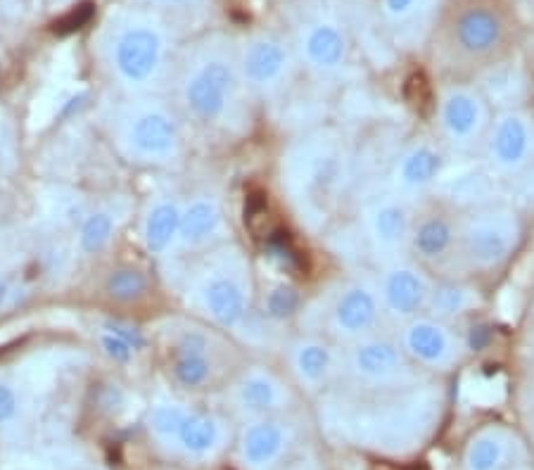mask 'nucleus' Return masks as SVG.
<instances>
[{
    "mask_svg": "<svg viewBox=\"0 0 534 470\" xmlns=\"http://www.w3.org/2000/svg\"><path fill=\"white\" fill-rule=\"evenodd\" d=\"M285 364L292 383L307 392H321L342 373V347L326 333H300L288 342Z\"/></svg>",
    "mask_w": 534,
    "mask_h": 470,
    "instance_id": "obj_20",
    "label": "nucleus"
},
{
    "mask_svg": "<svg viewBox=\"0 0 534 470\" xmlns=\"http://www.w3.org/2000/svg\"><path fill=\"white\" fill-rule=\"evenodd\" d=\"M226 231L224 205L214 195L202 193L183 202L181 231H178V245L186 252L214 250L221 243Z\"/></svg>",
    "mask_w": 534,
    "mask_h": 470,
    "instance_id": "obj_23",
    "label": "nucleus"
},
{
    "mask_svg": "<svg viewBox=\"0 0 534 470\" xmlns=\"http://www.w3.org/2000/svg\"><path fill=\"white\" fill-rule=\"evenodd\" d=\"M283 186L302 219L321 226L333 217L349 186V152L330 131L309 133L283 157Z\"/></svg>",
    "mask_w": 534,
    "mask_h": 470,
    "instance_id": "obj_1",
    "label": "nucleus"
},
{
    "mask_svg": "<svg viewBox=\"0 0 534 470\" xmlns=\"http://www.w3.org/2000/svg\"><path fill=\"white\" fill-rule=\"evenodd\" d=\"M150 292V278L148 273L138 266H119L107 276V295L112 300L131 304L143 300Z\"/></svg>",
    "mask_w": 534,
    "mask_h": 470,
    "instance_id": "obj_29",
    "label": "nucleus"
},
{
    "mask_svg": "<svg viewBox=\"0 0 534 470\" xmlns=\"http://www.w3.org/2000/svg\"><path fill=\"white\" fill-rule=\"evenodd\" d=\"M190 304L219 330H238L250 319L254 283L250 262L238 247H221L205 259L188 285Z\"/></svg>",
    "mask_w": 534,
    "mask_h": 470,
    "instance_id": "obj_3",
    "label": "nucleus"
},
{
    "mask_svg": "<svg viewBox=\"0 0 534 470\" xmlns=\"http://www.w3.org/2000/svg\"><path fill=\"white\" fill-rule=\"evenodd\" d=\"M489 174L516 176L534 157V122L520 110L494 114L482 141Z\"/></svg>",
    "mask_w": 534,
    "mask_h": 470,
    "instance_id": "obj_18",
    "label": "nucleus"
},
{
    "mask_svg": "<svg viewBox=\"0 0 534 470\" xmlns=\"http://www.w3.org/2000/svg\"><path fill=\"white\" fill-rule=\"evenodd\" d=\"M342 373L359 387L375 392H397L421 380L399 340L383 330L342 347Z\"/></svg>",
    "mask_w": 534,
    "mask_h": 470,
    "instance_id": "obj_10",
    "label": "nucleus"
},
{
    "mask_svg": "<svg viewBox=\"0 0 534 470\" xmlns=\"http://www.w3.org/2000/svg\"><path fill=\"white\" fill-rule=\"evenodd\" d=\"M117 233V214L112 209H95L79 228V247L86 254H100L110 247Z\"/></svg>",
    "mask_w": 534,
    "mask_h": 470,
    "instance_id": "obj_28",
    "label": "nucleus"
},
{
    "mask_svg": "<svg viewBox=\"0 0 534 470\" xmlns=\"http://www.w3.org/2000/svg\"><path fill=\"white\" fill-rule=\"evenodd\" d=\"M19 414V392L17 387L0 380V425H10Z\"/></svg>",
    "mask_w": 534,
    "mask_h": 470,
    "instance_id": "obj_33",
    "label": "nucleus"
},
{
    "mask_svg": "<svg viewBox=\"0 0 534 470\" xmlns=\"http://www.w3.org/2000/svg\"><path fill=\"white\" fill-rule=\"evenodd\" d=\"M216 330L219 328L200 323H174L167 330L164 354L176 385L186 390H205L226 376L228 368H238V357Z\"/></svg>",
    "mask_w": 534,
    "mask_h": 470,
    "instance_id": "obj_8",
    "label": "nucleus"
},
{
    "mask_svg": "<svg viewBox=\"0 0 534 470\" xmlns=\"http://www.w3.org/2000/svg\"><path fill=\"white\" fill-rule=\"evenodd\" d=\"M428 0H380V12L392 27H402L418 17Z\"/></svg>",
    "mask_w": 534,
    "mask_h": 470,
    "instance_id": "obj_31",
    "label": "nucleus"
},
{
    "mask_svg": "<svg viewBox=\"0 0 534 470\" xmlns=\"http://www.w3.org/2000/svg\"><path fill=\"white\" fill-rule=\"evenodd\" d=\"M432 283H435V276L418 262H413L409 254L385 262L375 285H378L380 304H383L387 319L404 323L425 314L430 304Z\"/></svg>",
    "mask_w": 534,
    "mask_h": 470,
    "instance_id": "obj_17",
    "label": "nucleus"
},
{
    "mask_svg": "<svg viewBox=\"0 0 534 470\" xmlns=\"http://www.w3.org/2000/svg\"><path fill=\"white\" fill-rule=\"evenodd\" d=\"M233 404L247 416L269 418L283 414L292 404V387L281 373L269 366L240 368L231 387Z\"/></svg>",
    "mask_w": 534,
    "mask_h": 470,
    "instance_id": "obj_22",
    "label": "nucleus"
},
{
    "mask_svg": "<svg viewBox=\"0 0 534 470\" xmlns=\"http://www.w3.org/2000/svg\"><path fill=\"white\" fill-rule=\"evenodd\" d=\"M114 141L126 160L141 167H171L183 155V126L162 100L143 95L122 107L114 122Z\"/></svg>",
    "mask_w": 534,
    "mask_h": 470,
    "instance_id": "obj_6",
    "label": "nucleus"
},
{
    "mask_svg": "<svg viewBox=\"0 0 534 470\" xmlns=\"http://www.w3.org/2000/svg\"><path fill=\"white\" fill-rule=\"evenodd\" d=\"M297 67L300 62L295 57V48L276 34H254L238 53L243 84L259 98H278L288 91Z\"/></svg>",
    "mask_w": 534,
    "mask_h": 470,
    "instance_id": "obj_14",
    "label": "nucleus"
},
{
    "mask_svg": "<svg viewBox=\"0 0 534 470\" xmlns=\"http://www.w3.org/2000/svg\"><path fill=\"white\" fill-rule=\"evenodd\" d=\"M169 34L150 15L124 17L107 38V67L126 91L148 95L169 67Z\"/></svg>",
    "mask_w": 534,
    "mask_h": 470,
    "instance_id": "obj_5",
    "label": "nucleus"
},
{
    "mask_svg": "<svg viewBox=\"0 0 534 470\" xmlns=\"http://www.w3.org/2000/svg\"><path fill=\"white\" fill-rule=\"evenodd\" d=\"M148 428L157 440L190 459H209L226 442L221 418L181 402H157L148 414Z\"/></svg>",
    "mask_w": 534,
    "mask_h": 470,
    "instance_id": "obj_11",
    "label": "nucleus"
},
{
    "mask_svg": "<svg viewBox=\"0 0 534 470\" xmlns=\"http://www.w3.org/2000/svg\"><path fill=\"white\" fill-rule=\"evenodd\" d=\"M183 202L174 195H162L145 209L141 224V238L145 250L152 257H164L178 245V231H181Z\"/></svg>",
    "mask_w": 534,
    "mask_h": 470,
    "instance_id": "obj_26",
    "label": "nucleus"
},
{
    "mask_svg": "<svg viewBox=\"0 0 534 470\" xmlns=\"http://www.w3.org/2000/svg\"><path fill=\"white\" fill-rule=\"evenodd\" d=\"M148 3L164 5V8H190V5H197L200 0H148Z\"/></svg>",
    "mask_w": 534,
    "mask_h": 470,
    "instance_id": "obj_34",
    "label": "nucleus"
},
{
    "mask_svg": "<svg viewBox=\"0 0 534 470\" xmlns=\"http://www.w3.org/2000/svg\"><path fill=\"white\" fill-rule=\"evenodd\" d=\"M5 300H8V283H5V278L0 276V309H3Z\"/></svg>",
    "mask_w": 534,
    "mask_h": 470,
    "instance_id": "obj_35",
    "label": "nucleus"
},
{
    "mask_svg": "<svg viewBox=\"0 0 534 470\" xmlns=\"http://www.w3.org/2000/svg\"><path fill=\"white\" fill-rule=\"evenodd\" d=\"M413 219H416L413 202L394 190L366 200L361 209V224H364L366 243L380 264L404 257L409 250Z\"/></svg>",
    "mask_w": 534,
    "mask_h": 470,
    "instance_id": "obj_16",
    "label": "nucleus"
},
{
    "mask_svg": "<svg viewBox=\"0 0 534 470\" xmlns=\"http://www.w3.org/2000/svg\"><path fill=\"white\" fill-rule=\"evenodd\" d=\"M508 36L504 8L494 0H463L444 19V55L459 72H485L506 53Z\"/></svg>",
    "mask_w": 534,
    "mask_h": 470,
    "instance_id": "obj_4",
    "label": "nucleus"
},
{
    "mask_svg": "<svg viewBox=\"0 0 534 470\" xmlns=\"http://www.w3.org/2000/svg\"><path fill=\"white\" fill-rule=\"evenodd\" d=\"M508 459V435L499 428H485L470 437L463 452L466 470H501Z\"/></svg>",
    "mask_w": 534,
    "mask_h": 470,
    "instance_id": "obj_27",
    "label": "nucleus"
},
{
    "mask_svg": "<svg viewBox=\"0 0 534 470\" xmlns=\"http://www.w3.org/2000/svg\"><path fill=\"white\" fill-rule=\"evenodd\" d=\"M447 150L440 141L416 138L406 143L392 164V190L406 200L423 198L440 186L447 174Z\"/></svg>",
    "mask_w": 534,
    "mask_h": 470,
    "instance_id": "obj_21",
    "label": "nucleus"
},
{
    "mask_svg": "<svg viewBox=\"0 0 534 470\" xmlns=\"http://www.w3.org/2000/svg\"><path fill=\"white\" fill-rule=\"evenodd\" d=\"M264 314L276 323L290 321L292 316L300 314V292L292 288L288 281L271 285L269 292L264 295Z\"/></svg>",
    "mask_w": 534,
    "mask_h": 470,
    "instance_id": "obj_30",
    "label": "nucleus"
},
{
    "mask_svg": "<svg viewBox=\"0 0 534 470\" xmlns=\"http://www.w3.org/2000/svg\"><path fill=\"white\" fill-rule=\"evenodd\" d=\"M399 345L418 371L447 373L463 361L466 345L456 333L454 323L421 314L416 319L399 323Z\"/></svg>",
    "mask_w": 534,
    "mask_h": 470,
    "instance_id": "obj_15",
    "label": "nucleus"
},
{
    "mask_svg": "<svg viewBox=\"0 0 534 470\" xmlns=\"http://www.w3.org/2000/svg\"><path fill=\"white\" fill-rule=\"evenodd\" d=\"M523 224L513 209L501 205H478L461 214L459 221V271L461 276H485L511 262Z\"/></svg>",
    "mask_w": 534,
    "mask_h": 470,
    "instance_id": "obj_7",
    "label": "nucleus"
},
{
    "mask_svg": "<svg viewBox=\"0 0 534 470\" xmlns=\"http://www.w3.org/2000/svg\"><path fill=\"white\" fill-rule=\"evenodd\" d=\"M482 307V295L468 276L435 278L430 292V304L425 314L447 323L475 314Z\"/></svg>",
    "mask_w": 534,
    "mask_h": 470,
    "instance_id": "obj_25",
    "label": "nucleus"
},
{
    "mask_svg": "<svg viewBox=\"0 0 534 470\" xmlns=\"http://www.w3.org/2000/svg\"><path fill=\"white\" fill-rule=\"evenodd\" d=\"M292 440L290 425L278 416L254 418L240 437V459L247 468L266 470L283 459Z\"/></svg>",
    "mask_w": 534,
    "mask_h": 470,
    "instance_id": "obj_24",
    "label": "nucleus"
},
{
    "mask_svg": "<svg viewBox=\"0 0 534 470\" xmlns=\"http://www.w3.org/2000/svg\"><path fill=\"white\" fill-rule=\"evenodd\" d=\"M93 12H95L93 3L79 5V8L69 10L67 15L60 19V22H55V31H57V34H72V31L84 29L86 24L93 19Z\"/></svg>",
    "mask_w": 534,
    "mask_h": 470,
    "instance_id": "obj_32",
    "label": "nucleus"
},
{
    "mask_svg": "<svg viewBox=\"0 0 534 470\" xmlns=\"http://www.w3.org/2000/svg\"><path fill=\"white\" fill-rule=\"evenodd\" d=\"M385 321L378 285L371 278L352 276L342 281L330 295L326 307V330L330 340L340 347L378 333Z\"/></svg>",
    "mask_w": 534,
    "mask_h": 470,
    "instance_id": "obj_13",
    "label": "nucleus"
},
{
    "mask_svg": "<svg viewBox=\"0 0 534 470\" xmlns=\"http://www.w3.org/2000/svg\"><path fill=\"white\" fill-rule=\"evenodd\" d=\"M247 91L238 57L219 46H207L190 57L178 79V98L195 124L216 129L235 122Z\"/></svg>",
    "mask_w": 534,
    "mask_h": 470,
    "instance_id": "obj_2",
    "label": "nucleus"
},
{
    "mask_svg": "<svg viewBox=\"0 0 534 470\" xmlns=\"http://www.w3.org/2000/svg\"><path fill=\"white\" fill-rule=\"evenodd\" d=\"M292 48H295L297 62L319 79L338 76L347 67L349 53H352L347 29L338 19L326 15L302 22L297 27Z\"/></svg>",
    "mask_w": 534,
    "mask_h": 470,
    "instance_id": "obj_19",
    "label": "nucleus"
},
{
    "mask_svg": "<svg viewBox=\"0 0 534 470\" xmlns=\"http://www.w3.org/2000/svg\"><path fill=\"white\" fill-rule=\"evenodd\" d=\"M459 221L461 214L447 202L416 209L406 254L435 278L461 276Z\"/></svg>",
    "mask_w": 534,
    "mask_h": 470,
    "instance_id": "obj_12",
    "label": "nucleus"
},
{
    "mask_svg": "<svg viewBox=\"0 0 534 470\" xmlns=\"http://www.w3.org/2000/svg\"><path fill=\"white\" fill-rule=\"evenodd\" d=\"M492 117V103L473 81L451 79L435 95L437 136L449 152L466 155L482 148Z\"/></svg>",
    "mask_w": 534,
    "mask_h": 470,
    "instance_id": "obj_9",
    "label": "nucleus"
}]
</instances>
